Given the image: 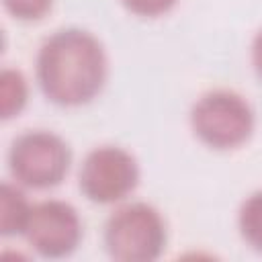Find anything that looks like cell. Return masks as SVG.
Instances as JSON below:
<instances>
[{
	"instance_id": "cell-1",
	"label": "cell",
	"mask_w": 262,
	"mask_h": 262,
	"mask_svg": "<svg viewBox=\"0 0 262 262\" xmlns=\"http://www.w3.org/2000/svg\"><path fill=\"white\" fill-rule=\"evenodd\" d=\"M35 74L49 100L63 106L84 104L106 82L108 59L104 45L86 29H57L39 45Z\"/></svg>"
},
{
	"instance_id": "cell-2",
	"label": "cell",
	"mask_w": 262,
	"mask_h": 262,
	"mask_svg": "<svg viewBox=\"0 0 262 262\" xmlns=\"http://www.w3.org/2000/svg\"><path fill=\"white\" fill-rule=\"evenodd\" d=\"M168 242V227L162 213L145 203L119 205L104 223V248L117 262H154Z\"/></svg>"
},
{
	"instance_id": "cell-3",
	"label": "cell",
	"mask_w": 262,
	"mask_h": 262,
	"mask_svg": "<svg viewBox=\"0 0 262 262\" xmlns=\"http://www.w3.org/2000/svg\"><path fill=\"white\" fill-rule=\"evenodd\" d=\"M194 135L215 149H233L250 139L256 123L250 100L231 88L203 92L188 113Z\"/></svg>"
},
{
	"instance_id": "cell-4",
	"label": "cell",
	"mask_w": 262,
	"mask_h": 262,
	"mask_svg": "<svg viewBox=\"0 0 262 262\" xmlns=\"http://www.w3.org/2000/svg\"><path fill=\"white\" fill-rule=\"evenodd\" d=\"M72 164L70 143L49 129H27L8 147L12 178L29 188H51L59 184Z\"/></svg>"
},
{
	"instance_id": "cell-5",
	"label": "cell",
	"mask_w": 262,
	"mask_h": 262,
	"mask_svg": "<svg viewBox=\"0 0 262 262\" xmlns=\"http://www.w3.org/2000/svg\"><path fill=\"white\" fill-rule=\"evenodd\" d=\"M139 182V164L135 156L115 143H102L86 151L78 168L80 190L100 205L121 203Z\"/></svg>"
},
{
	"instance_id": "cell-6",
	"label": "cell",
	"mask_w": 262,
	"mask_h": 262,
	"mask_svg": "<svg viewBox=\"0 0 262 262\" xmlns=\"http://www.w3.org/2000/svg\"><path fill=\"white\" fill-rule=\"evenodd\" d=\"M82 231L84 225L74 205L59 199H45L31 205L23 235L37 254L63 258L78 248Z\"/></svg>"
},
{
	"instance_id": "cell-7",
	"label": "cell",
	"mask_w": 262,
	"mask_h": 262,
	"mask_svg": "<svg viewBox=\"0 0 262 262\" xmlns=\"http://www.w3.org/2000/svg\"><path fill=\"white\" fill-rule=\"evenodd\" d=\"M29 213H31V203L27 201L18 182L16 184L2 182L0 186V231L4 235L23 233Z\"/></svg>"
},
{
	"instance_id": "cell-8",
	"label": "cell",
	"mask_w": 262,
	"mask_h": 262,
	"mask_svg": "<svg viewBox=\"0 0 262 262\" xmlns=\"http://www.w3.org/2000/svg\"><path fill=\"white\" fill-rule=\"evenodd\" d=\"M237 229L252 250L262 252V188L242 201L237 209Z\"/></svg>"
},
{
	"instance_id": "cell-9",
	"label": "cell",
	"mask_w": 262,
	"mask_h": 262,
	"mask_svg": "<svg viewBox=\"0 0 262 262\" xmlns=\"http://www.w3.org/2000/svg\"><path fill=\"white\" fill-rule=\"evenodd\" d=\"M27 94L29 86L25 74L14 68H4L0 74V115L8 119L20 113L27 102Z\"/></svg>"
},
{
	"instance_id": "cell-10",
	"label": "cell",
	"mask_w": 262,
	"mask_h": 262,
	"mask_svg": "<svg viewBox=\"0 0 262 262\" xmlns=\"http://www.w3.org/2000/svg\"><path fill=\"white\" fill-rule=\"evenodd\" d=\"M2 4L20 20H39L49 12L53 0H2Z\"/></svg>"
},
{
	"instance_id": "cell-11",
	"label": "cell",
	"mask_w": 262,
	"mask_h": 262,
	"mask_svg": "<svg viewBox=\"0 0 262 262\" xmlns=\"http://www.w3.org/2000/svg\"><path fill=\"white\" fill-rule=\"evenodd\" d=\"M127 10L137 16H160L176 6L178 0H121Z\"/></svg>"
},
{
	"instance_id": "cell-12",
	"label": "cell",
	"mask_w": 262,
	"mask_h": 262,
	"mask_svg": "<svg viewBox=\"0 0 262 262\" xmlns=\"http://www.w3.org/2000/svg\"><path fill=\"white\" fill-rule=\"evenodd\" d=\"M250 55H252V66H254L256 74L262 78V29H260V31L254 35V39H252Z\"/></svg>"
}]
</instances>
